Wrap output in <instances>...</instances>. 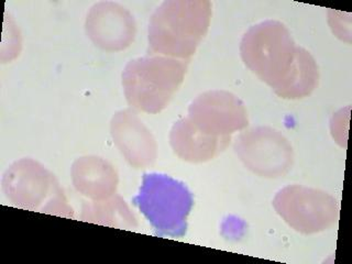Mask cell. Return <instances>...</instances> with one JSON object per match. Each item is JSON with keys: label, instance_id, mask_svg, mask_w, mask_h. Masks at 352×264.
<instances>
[{"label": "cell", "instance_id": "6da1fadb", "mask_svg": "<svg viewBox=\"0 0 352 264\" xmlns=\"http://www.w3.org/2000/svg\"><path fill=\"white\" fill-rule=\"evenodd\" d=\"M210 19L212 3L207 0L164 1L148 23L152 55L190 60L206 36Z\"/></svg>", "mask_w": 352, "mask_h": 264}, {"label": "cell", "instance_id": "7a4b0ae2", "mask_svg": "<svg viewBox=\"0 0 352 264\" xmlns=\"http://www.w3.org/2000/svg\"><path fill=\"white\" fill-rule=\"evenodd\" d=\"M187 69L188 60L161 55L130 60L122 72L126 102L142 113H161L184 82Z\"/></svg>", "mask_w": 352, "mask_h": 264}, {"label": "cell", "instance_id": "3957f363", "mask_svg": "<svg viewBox=\"0 0 352 264\" xmlns=\"http://www.w3.org/2000/svg\"><path fill=\"white\" fill-rule=\"evenodd\" d=\"M297 47L287 28L267 20L253 25L240 44V54L248 69L273 91L283 85L296 60Z\"/></svg>", "mask_w": 352, "mask_h": 264}, {"label": "cell", "instance_id": "277c9868", "mask_svg": "<svg viewBox=\"0 0 352 264\" xmlns=\"http://www.w3.org/2000/svg\"><path fill=\"white\" fill-rule=\"evenodd\" d=\"M132 203L159 236L179 238L186 232L194 199L181 182L162 174H146Z\"/></svg>", "mask_w": 352, "mask_h": 264}, {"label": "cell", "instance_id": "5b68a950", "mask_svg": "<svg viewBox=\"0 0 352 264\" xmlns=\"http://www.w3.org/2000/svg\"><path fill=\"white\" fill-rule=\"evenodd\" d=\"M3 190L19 208L73 217V209L54 175L33 160L22 159L11 165L3 175Z\"/></svg>", "mask_w": 352, "mask_h": 264}, {"label": "cell", "instance_id": "8992f818", "mask_svg": "<svg viewBox=\"0 0 352 264\" xmlns=\"http://www.w3.org/2000/svg\"><path fill=\"white\" fill-rule=\"evenodd\" d=\"M273 206L292 228L302 234H317L330 228L339 217L338 203L328 192L291 185L275 195Z\"/></svg>", "mask_w": 352, "mask_h": 264}, {"label": "cell", "instance_id": "52a82bcc", "mask_svg": "<svg viewBox=\"0 0 352 264\" xmlns=\"http://www.w3.org/2000/svg\"><path fill=\"white\" fill-rule=\"evenodd\" d=\"M234 150L243 164L262 177H280L293 164V150L287 139L267 126L241 133L234 143Z\"/></svg>", "mask_w": 352, "mask_h": 264}, {"label": "cell", "instance_id": "ba28073f", "mask_svg": "<svg viewBox=\"0 0 352 264\" xmlns=\"http://www.w3.org/2000/svg\"><path fill=\"white\" fill-rule=\"evenodd\" d=\"M188 120L205 135L231 137L248 126L245 104L234 94L225 91L203 93L188 108Z\"/></svg>", "mask_w": 352, "mask_h": 264}, {"label": "cell", "instance_id": "9c48e42d", "mask_svg": "<svg viewBox=\"0 0 352 264\" xmlns=\"http://www.w3.org/2000/svg\"><path fill=\"white\" fill-rule=\"evenodd\" d=\"M133 16L118 3H99L86 19V33L95 45L117 52L130 47L135 36Z\"/></svg>", "mask_w": 352, "mask_h": 264}, {"label": "cell", "instance_id": "30bf717a", "mask_svg": "<svg viewBox=\"0 0 352 264\" xmlns=\"http://www.w3.org/2000/svg\"><path fill=\"white\" fill-rule=\"evenodd\" d=\"M110 131L113 143L131 166L146 168L155 162V139L133 110H121L115 113Z\"/></svg>", "mask_w": 352, "mask_h": 264}, {"label": "cell", "instance_id": "8fae6325", "mask_svg": "<svg viewBox=\"0 0 352 264\" xmlns=\"http://www.w3.org/2000/svg\"><path fill=\"white\" fill-rule=\"evenodd\" d=\"M231 137L205 135L187 117L176 121L170 132L174 153L186 162L204 163L219 155L230 143Z\"/></svg>", "mask_w": 352, "mask_h": 264}, {"label": "cell", "instance_id": "7c38bea8", "mask_svg": "<svg viewBox=\"0 0 352 264\" xmlns=\"http://www.w3.org/2000/svg\"><path fill=\"white\" fill-rule=\"evenodd\" d=\"M71 175L77 192L91 201L111 197L118 186V174L113 165L102 157L77 159L72 166Z\"/></svg>", "mask_w": 352, "mask_h": 264}, {"label": "cell", "instance_id": "4fadbf2b", "mask_svg": "<svg viewBox=\"0 0 352 264\" xmlns=\"http://www.w3.org/2000/svg\"><path fill=\"white\" fill-rule=\"evenodd\" d=\"M82 221L109 226L115 228H135L138 226L135 214L130 210L126 201L120 196L107 198L102 201H93L84 204L82 209Z\"/></svg>", "mask_w": 352, "mask_h": 264}, {"label": "cell", "instance_id": "5bb4252c", "mask_svg": "<svg viewBox=\"0 0 352 264\" xmlns=\"http://www.w3.org/2000/svg\"><path fill=\"white\" fill-rule=\"evenodd\" d=\"M318 78V67L311 53L297 47L296 60L291 74L275 94L283 99L304 98L313 93Z\"/></svg>", "mask_w": 352, "mask_h": 264}]
</instances>
